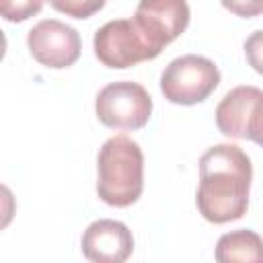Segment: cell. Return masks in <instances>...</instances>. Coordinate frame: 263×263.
<instances>
[{"label":"cell","mask_w":263,"mask_h":263,"mask_svg":"<svg viewBox=\"0 0 263 263\" xmlns=\"http://www.w3.org/2000/svg\"><path fill=\"white\" fill-rule=\"evenodd\" d=\"M253 164L236 144H216L199 158V185L195 203L212 224L240 220L249 208Z\"/></svg>","instance_id":"obj_1"},{"label":"cell","mask_w":263,"mask_h":263,"mask_svg":"<svg viewBox=\"0 0 263 263\" xmlns=\"http://www.w3.org/2000/svg\"><path fill=\"white\" fill-rule=\"evenodd\" d=\"M144 191V154L127 136L109 138L97 154V193L113 208H129Z\"/></svg>","instance_id":"obj_2"},{"label":"cell","mask_w":263,"mask_h":263,"mask_svg":"<svg viewBox=\"0 0 263 263\" xmlns=\"http://www.w3.org/2000/svg\"><path fill=\"white\" fill-rule=\"evenodd\" d=\"M220 84L218 66L203 55L187 53L168 62L160 76V90L168 103L191 107L203 103Z\"/></svg>","instance_id":"obj_3"},{"label":"cell","mask_w":263,"mask_h":263,"mask_svg":"<svg viewBox=\"0 0 263 263\" xmlns=\"http://www.w3.org/2000/svg\"><path fill=\"white\" fill-rule=\"evenodd\" d=\"M95 111L103 125L134 132L148 123L152 115V97L138 82L117 80L99 90Z\"/></svg>","instance_id":"obj_4"},{"label":"cell","mask_w":263,"mask_h":263,"mask_svg":"<svg viewBox=\"0 0 263 263\" xmlns=\"http://www.w3.org/2000/svg\"><path fill=\"white\" fill-rule=\"evenodd\" d=\"M92 45L97 60L113 70H125L158 55L134 18H115L105 23L97 29Z\"/></svg>","instance_id":"obj_5"},{"label":"cell","mask_w":263,"mask_h":263,"mask_svg":"<svg viewBox=\"0 0 263 263\" xmlns=\"http://www.w3.org/2000/svg\"><path fill=\"white\" fill-rule=\"evenodd\" d=\"M216 125L226 138L251 140L263 148V90L251 84L228 90L216 107Z\"/></svg>","instance_id":"obj_6"},{"label":"cell","mask_w":263,"mask_h":263,"mask_svg":"<svg viewBox=\"0 0 263 263\" xmlns=\"http://www.w3.org/2000/svg\"><path fill=\"white\" fill-rule=\"evenodd\" d=\"M27 47L41 66L64 70L80 58L82 41L74 27L58 18H43L27 33Z\"/></svg>","instance_id":"obj_7"},{"label":"cell","mask_w":263,"mask_h":263,"mask_svg":"<svg viewBox=\"0 0 263 263\" xmlns=\"http://www.w3.org/2000/svg\"><path fill=\"white\" fill-rule=\"evenodd\" d=\"M191 10L187 0H140L134 21L160 55V51L181 37L189 25Z\"/></svg>","instance_id":"obj_8"},{"label":"cell","mask_w":263,"mask_h":263,"mask_svg":"<svg viewBox=\"0 0 263 263\" xmlns=\"http://www.w3.org/2000/svg\"><path fill=\"white\" fill-rule=\"evenodd\" d=\"M132 253V230L119 220H97L82 234V255L92 263H123Z\"/></svg>","instance_id":"obj_9"},{"label":"cell","mask_w":263,"mask_h":263,"mask_svg":"<svg viewBox=\"0 0 263 263\" xmlns=\"http://www.w3.org/2000/svg\"><path fill=\"white\" fill-rule=\"evenodd\" d=\"M214 259L218 263H263V238L249 228L226 232L216 242Z\"/></svg>","instance_id":"obj_10"},{"label":"cell","mask_w":263,"mask_h":263,"mask_svg":"<svg viewBox=\"0 0 263 263\" xmlns=\"http://www.w3.org/2000/svg\"><path fill=\"white\" fill-rule=\"evenodd\" d=\"M43 8V0H0V14L8 23H23Z\"/></svg>","instance_id":"obj_11"},{"label":"cell","mask_w":263,"mask_h":263,"mask_svg":"<svg viewBox=\"0 0 263 263\" xmlns=\"http://www.w3.org/2000/svg\"><path fill=\"white\" fill-rule=\"evenodd\" d=\"M58 12L72 18H88L99 12L107 0H47Z\"/></svg>","instance_id":"obj_12"},{"label":"cell","mask_w":263,"mask_h":263,"mask_svg":"<svg viewBox=\"0 0 263 263\" xmlns=\"http://www.w3.org/2000/svg\"><path fill=\"white\" fill-rule=\"evenodd\" d=\"M245 58L249 66L263 76V31H255L245 41Z\"/></svg>","instance_id":"obj_13"},{"label":"cell","mask_w":263,"mask_h":263,"mask_svg":"<svg viewBox=\"0 0 263 263\" xmlns=\"http://www.w3.org/2000/svg\"><path fill=\"white\" fill-rule=\"evenodd\" d=\"M220 2L226 10L242 18H253L263 14V0H220Z\"/></svg>","instance_id":"obj_14"}]
</instances>
